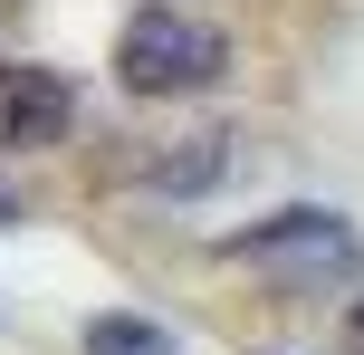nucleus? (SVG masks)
<instances>
[{
	"mask_svg": "<svg viewBox=\"0 0 364 355\" xmlns=\"http://www.w3.org/2000/svg\"><path fill=\"white\" fill-rule=\"evenodd\" d=\"M220 144H182V154H164V173H154V183H164V192H211L220 183Z\"/></svg>",
	"mask_w": 364,
	"mask_h": 355,
	"instance_id": "5",
	"label": "nucleus"
},
{
	"mask_svg": "<svg viewBox=\"0 0 364 355\" xmlns=\"http://www.w3.org/2000/svg\"><path fill=\"white\" fill-rule=\"evenodd\" d=\"M230 260L259 269V279H278V288H326V279H355L364 250H355V231L336 221V211H278V221L240 231Z\"/></svg>",
	"mask_w": 364,
	"mask_h": 355,
	"instance_id": "2",
	"label": "nucleus"
},
{
	"mask_svg": "<svg viewBox=\"0 0 364 355\" xmlns=\"http://www.w3.org/2000/svg\"><path fill=\"white\" fill-rule=\"evenodd\" d=\"M0 221H19V202H10V192H0Z\"/></svg>",
	"mask_w": 364,
	"mask_h": 355,
	"instance_id": "7",
	"label": "nucleus"
},
{
	"mask_svg": "<svg viewBox=\"0 0 364 355\" xmlns=\"http://www.w3.org/2000/svg\"><path fill=\"white\" fill-rule=\"evenodd\" d=\"M220 68H230V38H220L201 10H173V0L134 10L125 38H115V77H125V96H192V87H211Z\"/></svg>",
	"mask_w": 364,
	"mask_h": 355,
	"instance_id": "1",
	"label": "nucleus"
},
{
	"mask_svg": "<svg viewBox=\"0 0 364 355\" xmlns=\"http://www.w3.org/2000/svg\"><path fill=\"white\" fill-rule=\"evenodd\" d=\"M68 125H77V87L58 68L10 58V68H0V154H38V144H58Z\"/></svg>",
	"mask_w": 364,
	"mask_h": 355,
	"instance_id": "3",
	"label": "nucleus"
},
{
	"mask_svg": "<svg viewBox=\"0 0 364 355\" xmlns=\"http://www.w3.org/2000/svg\"><path fill=\"white\" fill-rule=\"evenodd\" d=\"M346 346H355V355H364V298H355V317H346Z\"/></svg>",
	"mask_w": 364,
	"mask_h": 355,
	"instance_id": "6",
	"label": "nucleus"
},
{
	"mask_svg": "<svg viewBox=\"0 0 364 355\" xmlns=\"http://www.w3.org/2000/svg\"><path fill=\"white\" fill-rule=\"evenodd\" d=\"M87 355H173V337L154 317H96L87 327Z\"/></svg>",
	"mask_w": 364,
	"mask_h": 355,
	"instance_id": "4",
	"label": "nucleus"
}]
</instances>
